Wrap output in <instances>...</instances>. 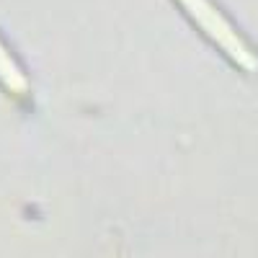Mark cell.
I'll list each match as a JSON object with an SVG mask.
<instances>
[{"label": "cell", "mask_w": 258, "mask_h": 258, "mask_svg": "<svg viewBox=\"0 0 258 258\" xmlns=\"http://www.w3.org/2000/svg\"><path fill=\"white\" fill-rule=\"evenodd\" d=\"M0 85L18 98H26L31 93V80L26 75V70L21 68V62L11 54V49L6 47V41L0 39Z\"/></svg>", "instance_id": "cell-2"}, {"label": "cell", "mask_w": 258, "mask_h": 258, "mask_svg": "<svg viewBox=\"0 0 258 258\" xmlns=\"http://www.w3.org/2000/svg\"><path fill=\"white\" fill-rule=\"evenodd\" d=\"M186 11V16L197 24V29L212 39L240 70L253 73L258 68V52L250 41L243 36V31L227 18V13L214 3V0H176Z\"/></svg>", "instance_id": "cell-1"}]
</instances>
